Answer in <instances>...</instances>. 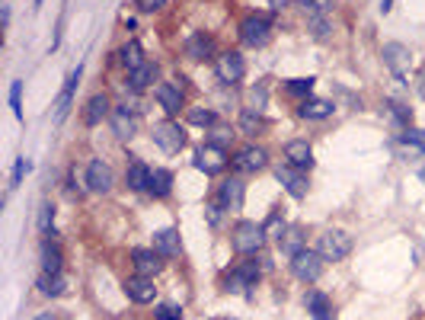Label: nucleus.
Returning <instances> with one entry per match:
<instances>
[{
	"label": "nucleus",
	"mask_w": 425,
	"mask_h": 320,
	"mask_svg": "<svg viewBox=\"0 0 425 320\" xmlns=\"http://www.w3.org/2000/svg\"><path fill=\"white\" fill-rule=\"evenodd\" d=\"M275 177H278V183L288 189L291 199H304V195H307V189H310L307 170H298V167H291V163H282V167L275 170Z\"/></svg>",
	"instance_id": "nucleus-6"
},
{
	"label": "nucleus",
	"mask_w": 425,
	"mask_h": 320,
	"mask_svg": "<svg viewBox=\"0 0 425 320\" xmlns=\"http://www.w3.org/2000/svg\"><path fill=\"white\" fill-rule=\"evenodd\" d=\"M269 3H272V7H275V10H282L284 3H288V0H269Z\"/></svg>",
	"instance_id": "nucleus-48"
},
{
	"label": "nucleus",
	"mask_w": 425,
	"mask_h": 320,
	"mask_svg": "<svg viewBox=\"0 0 425 320\" xmlns=\"http://www.w3.org/2000/svg\"><path fill=\"white\" fill-rule=\"evenodd\" d=\"M243 193H246L243 179L230 177V179H224V183H221L217 202H221V208H224V211H240V208H243Z\"/></svg>",
	"instance_id": "nucleus-13"
},
{
	"label": "nucleus",
	"mask_w": 425,
	"mask_h": 320,
	"mask_svg": "<svg viewBox=\"0 0 425 320\" xmlns=\"http://www.w3.org/2000/svg\"><path fill=\"white\" fill-rule=\"evenodd\" d=\"M269 33H272V19L266 13H250L240 23V42L246 48H262L269 42Z\"/></svg>",
	"instance_id": "nucleus-3"
},
{
	"label": "nucleus",
	"mask_w": 425,
	"mask_h": 320,
	"mask_svg": "<svg viewBox=\"0 0 425 320\" xmlns=\"http://www.w3.org/2000/svg\"><path fill=\"white\" fill-rule=\"evenodd\" d=\"M310 29H314V39H320V42L329 35V23H326V17H310Z\"/></svg>",
	"instance_id": "nucleus-39"
},
{
	"label": "nucleus",
	"mask_w": 425,
	"mask_h": 320,
	"mask_svg": "<svg viewBox=\"0 0 425 320\" xmlns=\"http://www.w3.org/2000/svg\"><path fill=\"white\" fill-rule=\"evenodd\" d=\"M419 179H422V183H425V170H422V173H419Z\"/></svg>",
	"instance_id": "nucleus-50"
},
{
	"label": "nucleus",
	"mask_w": 425,
	"mask_h": 320,
	"mask_svg": "<svg viewBox=\"0 0 425 320\" xmlns=\"http://www.w3.org/2000/svg\"><path fill=\"white\" fill-rule=\"evenodd\" d=\"M154 144L163 154H179L186 148V128L179 122H173V118H167V122L154 125Z\"/></svg>",
	"instance_id": "nucleus-4"
},
{
	"label": "nucleus",
	"mask_w": 425,
	"mask_h": 320,
	"mask_svg": "<svg viewBox=\"0 0 425 320\" xmlns=\"http://www.w3.org/2000/svg\"><path fill=\"white\" fill-rule=\"evenodd\" d=\"M195 167L201 170V173H208V177H215V173H221V170L227 167V154L224 148H217V144H205L199 154H195Z\"/></svg>",
	"instance_id": "nucleus-10"
},
{
	"label": "nucleus",
	"mask_w": 425,
	"mask_h": 320,
	"mask_svg": "<svg viewBox=\"0 0 425 320\" xmlns=\"http://www.w3.org/2000/svg\"><path fill=\"white\" fill-rule=\"evenodd\" d=\"M154 250L160 256H179V234L173 228H163L154 234Z\"/></svg>",
	"instance_id": "nucleus-23"
},
{
	"label": "nucleus",
	"mask_w": 425,
	"mask_h": 320,
	"mask_svg": "<svg viewBox=\"0 0 425 320\" xmlns=\"http://www.w3.org/2000/svg\"><path fill=\"white\" fill-rule=\"evenodd\" d=\"M390 109H393V116L400 118V122H413V112L403 106V103H397V100H390Z\"/></svg>",
	"instance_id": "nucleus-44"
},
{
	"label": "nucleus",
	"mask_w": 425,
	"mask_h": 320,
	"mask_svg": "<svg viewBox=\"0 0 425 320\" xmlns=\"http://www.w3.org/2000/svg\"><path fill=\"white\" fill-rule=\"evenodd\" d=\"M262 231H266V237H275V240H282L288 228H284V218H282V215H278V211H272V215H269V221L262 224Z\"/></svg>",
	"instance_id": "nucleus-35"
},
{
	"label": "nucleus",
	"mask_w": 425,
	"mask_h": 320,
	"mask_svg": "<svg viewBox=\"0 0 425 320\" xmlns=\"http://www.w3.org/2000/svg\"><path fill=\"white\" fill-rule=\"evenodd\" d=\"M300 3H304V10L310 17H326L333 10V0H300Z\"/></svg>",
	"instance_id": "nucleus-36"
},
{
	"label": "nucleus",
	"mask_w": 425,
	"mask_h": 320,
	"mask_svg": "<svg viewBox=\"0 0 425 320\" xmlns=\"http://www.w3.org/2000/svg\"><path fill=\"white\" fill-rule=\"evenodd\" d=\"M29 170H33V160L19 157V160H17V167H13V186H19V179H23L26 173H29Z\"/></svg>",
	"instance_id": "nucleus-41"
},
{
	"label": "nucleus",
	"mask_w": 425,
	"mask_h": 320,
	"mask_svg": "<svg viewBox=\"0 0 425 320\" xmlns=\"http://www.w3.org/2000/svg\"><path fill=\"white\" fill-rule=\"evenodd\" d=\"M35 3H42V0H35Z\"/></svg>",
	"instance_id": "nucleus-51"
},
{
	"label": "nucleus",
	"mask_w": 425,
	"mask_h": 320,
	"mask_svg": "<svg viewBox=\"0 0 425 320\" xmlns=\"http://www.w3.org/2000/svg\"><path fill=\"white\" fill-rule=\"evenodd\" d=\"M259 272H262V266H259L256 260H243L240 266H237L234 272H230V276H227V292H243V288H253L256 285V278H259Z\"/></svg>",
	"instance_id": "nucleus-7"
},
{
	"label": "nucleus",
	"mask_w": 425,
	"mask_h": 320,
	"mask_svg": "<svg viewBox=\"0 0 425 320\" xmlns=\"http://www.w3.org/2000/svg\"><path fill=\"white\" fill-rule=\"evenodd\" d=\"M240 128H243V135H256V132L266 128V122H262V116H259L256 109H243L240 112Z\"/></svg>",
	"instance_id": "nucleus-31"
},
{
	"label": "nucleus",
	"mask_w": 425,
	"mask_h": 320,
	"mask_svg": "<svg viewBox=\"0 0 425 320\" xmlns=\"http://www.w3.org/2000/svg\"><path fill=\"white\" fill-rule=\"evenodd\" d=\"M147 193L154 195V199H167V195L173 193V173H170V170H150Z\"/></svg>",
	"instance_id": "nucleus-22"
},
{
	"label": "nucleus",
	"mask_w": 425,
	"mask_h": 320,
	"mask_svg": "<svg viewBox=\"0 0 425 320\" xmlns=\"http://www.w3.org/2000/svg\"><path fill=\"white\" fill-rule=\"evenodd\" d=\"M304 304H307V314L314 320H333V301H329L320 288H310L307 298H304Z\"/></svg>",
	"instance_id": "nucleus-18"
},
{
	"label": "nucleus",
	"mask_w": 425,
	"mask_h": 320,
	"mask_svg": "<svg viewBox=\"0 0 425 320\" xmlns=\"http://www.w3.org/2000/svg\"><path fill=\"white\" fill-rule=\"evenodd\" d=\"M141 13H157L160 7H167V0H134Z\"/></svg>",
	"instance_id": "nucleus-43"
},
{
	"label": "nucleus",
	"mask_w": 425,
	"mask_h": 320,
	"mask_svg": "<svg viewBox=\"0 0 425 320\" xmlns=\"http://www.w3.org/2000/svg\"><path fill=\"white\" fill-rule=\"evenodd\" d=\"M383 64L393 71V74L400 77H406V71H409V64H413V55H409V48L406 45H400V42H387L383 45Z\"/></svg>",
	"instance_id": "nucleus-12"
},
{
	"label": "nucleus",
	"mask_w": 425,
	"mask_h": 320,
	"mask_svg": "<svg viewBox=\"0 0 425 320\" xmlns=\"http://www.w3.org/2000/svg\"><path fill=\"white\" fill-rule=\"evenodd\" d=\"M317 250L323 253L326 263H339V260H345V256L352 253V237L345 234V231H326V234L320 237Z\"/></svg>",
	"instance_id": "nucleus-5"
},
{
	"label": "nucleus",
	"mask_w": 425,
	"mask_h": 320,
	"mask_svg": "<svg viewBox=\"0 0 425 320\" xmlns=\"http://www.w3.org/2000/svg\"><path fill=\"white\" fill-rule=\"evenodd\" d=\"M189 116V122L192 125H201V128H211L217 122V116H215V109H205V106H195V109H189L186 112Z\"/></svg>",
	"instance_id": "nucleus-33"
},
{
	"label": "nucleus",
	"mask_w": 425,
	"mask_h": 320,
	"mask_svg": "<svg viewBox=\"0 0 425 320\" xmlns=\"http://www.w3.org/2000/svg\"><path fill=\"white\" fill-rule=\"evenodd\" d=\"M19 93H23V84L13 80V84H10V109H13L17 118H23V100H19Z\"/></svg>",
	"instance_id": "nucleus-37"
},
{
	"label": "nucleus",
	"mask_w": 425,
	"mask_h": 320,
	"mask_svg": "<svg viewBox=\"0 0 425 320\" xmlns=\"http://www.w3.org/2000/svg\"><path fill=\"white\" fill-rule=\"evenodd\" d=\"M157 320H183V308L179 304H160L157 311H154Z\"/></svg>",
	"instance_id": "nucleus-38"
},
{
	"label": "nucleus",
	"mask_w": 425,
	"mask_h": 320,
	"mask_svg": "<svg viewBox=\"0 0 425 320\" xmlns=\"http://www.w3.org/2000/svg\"><path fill=\"white\" fill-rule=\"evenodd\" d=\"M125 295L132 298L134 304H150V301H154V295H157L154 278H150V276H132L125 282Z\"/></svg>",
	"instance_id": "nucleus-15"
},
{
	"label": "nucleus",
	"mask_w": 425,
	"mask_h": 320,
	"mask_svg": "<svg viewBox=\"0 0 425 320\" xmlns=\"http://www.w3.org/2000/svg\"><path fill=\"white\" fill-rule=\"evenodd\" d=\"M122 64H125L128 71L141 68V64H144V51H141V45H138V42H128L125 48H122Z\"/></svg>",
	"instance_id": "nucleus-32"
},
{
	"label": "nucleus",
	"mask_w": 425,
	"mask_h": 320,
	"mask_svg": "<svg viewBox=\"0 0 425 320\" xmlns=\"http://www.w3.org/2000/svg\"><path fill=\"white\" fill-rule=\"evenodd\" d=\"M109 116V100H106V96H102V93H96V96H93V100L90 103H87V109H84V122H87V125H100V122H102V118H106Z\"/></svg>",
	"instance_id": "nucleus-24"
},
{
	"label": "nucleus",
	"mask_w": 425,
	"mask_h": 320,
	"mask_svg": "<svg viewBox=\"0 0 425 320\" xmlns=\"http://www.w3.org/2000/svg\"><path fill=\"white\" fill-rule=\"evenodd\" d=\"M132 263H134V272H138V276H150V278L163 269V256H160L157 250H144V247L132 250Z\"/></svg>",
	"instance_id": "nucleus-14"
},
{
	"label": "nucleus",
	"mask_w": 425,
	"mask_h": 320,
	"mask_svg": "<svg viewBox=\"0 0 425 320\" xmlns=\"http://www.w3.org/2000/svg\"><path fill=\"white\" fill-rule=\"evenodd\" d=\"M284 157H288V163L298 167V170L314 167V148H310L307 141H288L284 144Z\"/></svg>",
	"instance_id": "nucleus-17"
},
{
	"label": "nucleus",
	"mask_w": 425,
	"mask_h": 320,
	"mask_svg": "<svg viewBox=\"0 0 425 320\" xmlns=\"http://www.w3.org/2000/svg\"><path fill=\"white\" fill-rule=\"evenodd\" d=\"M154 96H157L160 109L170 112V116H176V112L183 109V87L179 84H160L157 90H154Z\"/></svg>",
	"instance_id": "nucleus-16"
},
{
	"label": "nucleus",
	"mask_w": 425,
	"mask_h": 320,
	"mask_svg": "<svg viewBox=\"0 0 425 320\" xmlns=\"http://www.w3.org/2000/svg\"><path fill=\"white\" fill-rule=\"evenodd\" d=\"M125 179H128V189H134V193H144V189L150 186V167L144 163V160L132 157V160H128Z\"/></svg>",
	"instance_id": "nucleus-20"
},
{
	"label": "nucleus",
	"mask_w": 425,
	"mask_h": 320,
	"mask_svg": "<svg viewBox=\"0 0 425 320\" xmlns=\"http://www.w3.org/2000/svg\"><path fill=\"white\" fill-rule=\"evenodd\" d=\"M157 74H160L157 64H154V61H144L141 68L128 71V84H132V90H147V87L157 80Z\"/></svg>",
	"instance_id": "nucleus-21"
},
{
	"label": "nucleus",
	"mask_w": 425,
	"mask_h": 320,
	"mask_svg": "<svg viewBox=\"0 0 425 320\" xmlns=\"http://www.w3.org/2000/svg\"><path fill=\"white\" fill-rule=\"evenodd\" d=\"M282 244V250L288 253V256H294V253H300L304 250V231L300 228H291V231H284V237L278 240Z\"/></svg>",
	"instance_id": "nucleus-30"
},
{
	"label": "nucleus",
	"mask_w": 425,
	"mask_h": 320,
	"mask_svg": "<svg viewBox=\"0 0 425 320\" xmlns=\"http://www.w3.org/2000/svg\"><path fill=\"white\" fill-rule=\"evenodd\" d=\"M419 90H422V96H425V77H422V87H419Z\"/></svg>",
	"instance_id": "nucleus-49"
},
{
	"label": "nucleus",
	"mask_w": 425,
	"mask_h": 320,
	"mask_svg": "<svg viewBox=\"0 0 425 320\" xmlns=\"http://www.w3.org/2000/svg\"><path fill=\"white\" fill-rule=\"evenodd\" d=\"M262 244H266V231H262V224H256V221H240L234 228V234H230V247H234V253H240V256L259 253Z\"/></svg>",
	"instance_id": "nucleus-1"
},
{
	"label": "nucleus",
	"mask_w": 425,
	"mask_h": 320,
	"mask_svg": "<svg viewBox=\"0 0 425 320\" xmlns=\"http://www.w3.org/2000/svg\"><path fill=\"white\" fill-rule=\"evenodd\" d=\"M266 163H269L266 148H256V144H246V148H240L234 154V167L243 170V173H259V170H266Z\"/></svg>",
	"instance_id": "nucleus-9"
},
{
	"label": "nucleus",
	"mask_w": 425,
	"mask_h": 320,
	"mask_svg": "<svg viewBox=\"0 0 425 320\" xmlns=\"http://www.w3.org/2000/svg\"><path fill=\"white\" fill-rule=\"evenodd\" d=\"M39 292L42 295H51V298H58V295H64V288H67V282H64V276H51V272H42L39 276Z\"/></svg>",
	"instance_id": "nucleus-28"
},
{
	"label": "nucleus",
	"mask_w": 425,
	"mask_h": 320,
	"mask_svg": "<svg viewBox=\"0 0 425 320\" xmlns=\"http://www.w3.org/2000/svg\"><path fill=\"white\" fill-rule=\"evenodd\" d=\"M333 103H326V100H304L300 103V109L298 116L300 118H326V116H333Z\"/></svg>",
	"instance_id": "nucleus-26"
},
{
	"label": "nucleus",
	"mask_w": 425,
	"mask_h": 320,
	"mask_svg": "<svg viewBox=\"0 0 425 320\" xmlns=\"http://www.w3.org/2000/svg\"><path fill=\"white\" fill-rule=\"evenodd\" d=\"M217 77L224 80V84H240L243 74H246V64H243V55L240 51H224L221 58H217Z\"/></svg>",
	"instance_id": "nucleus-8"
},
{
	"label": "nucleus",
	"mask_w": 425,
	"mask_h": 320,
	"mask_svg": "<svg viewBox=\"0 0 425 320\" xmlns=\"http://www.w3.org/2000/svg\"><path fill=\"white\" fill-rule=\"evenodd\" d=\"M205 211H208V221L217 228V224H221V211H224V208H221V202H217V205H208Z\"/></svg>",
	"instance_id": "nucleus-45"
},
{
	"label": "nucleus",
	"mask_w": 425,
	"mask_h": 320,
	"mask_svg": "<svg viewBox=\"0 0 425 320\" xmlns=\"http://www.w3.org/2000/svg\"><path fill=\"white\" fill-rule=\"evenodd\" d=\"M42 272L61 276V250H58V244H51V240L42 244Z\"/></svg>",
	"instance_id": "nucleus-27"
},
{
	"label": "nucleus",
	"mask_w": 425,
	"mask_h": 320,
	"mask_svg": "<svg viewBox=\"0 0 425 320\" xmlns=\"http://www.w3.org/2000/svg\"><path fill=\"white\" fill-rule=\"evenodd\" d=\"M266 93H269L266 84H259V87H253V90H250V100H253V109H256V112L266 106Z\"/></svg>",
	"instance_id": "nucleus-40"
},
{
	"label": "nucleus",
	"mask_w": 425,
	"mask_h": 320,
	"mask_svg": "<svg viewBox=\"0 0 425 320\" xmlns=\"http://www.w3.org/2000/svg\"><path fill=\"white\" fill-rule=\"evenodd\" d=\"M323 266H326V260L320 250H307V247H304L300 253L291 256V272L300 282H317V278L323 276Z\"/></svg>",
	"instance_id": "nucleus-2"
},
{
	"label": "nucleus",
	"mask_w": 425,
	"mask_h": 320,
	"mask_svg": "<svg viewBox=\"0 0 425 320\" xmlns=\"http://www.w3.org/2000/svg\"><path fill=\"white\" fill-rule=\"evenodd\" d=\"M112 128H116L118 138H132L134 135V118L128 116V106H122V109L112 112Z\"/></svg>",
	"instance_id": "nucleus-29"
},
{
	"label": "nucleus",
	"mask_w": 425,
	"mask_h": 320,
	"mask_svg": "<svg viewBox=\"0 0 425 320\" xmlns=\"http://www.w3.org/2000/svg\"><path fill=\"white\" fill-rule=\"evenodd\" d=\"M77 84H80V68L74 71V74L67 77V84H64V93L58 96V106H55V118H64L67 116V109H71V100H74V90H77Z\"/></svg>",
	"instance_id": "nucleus-25"
},
{
	"label": "nucleus",
	"mask_w": 425,
	"mask_h": 320,
	"mask_svg": "<svg viewBox=\"0 0 425 320\" xmlns=\"http://www.w3.org/2000/svg\"><path fill=\"white\" fill-rule=\"evenodd\" d=\"M314 84H317L314 77H298V80H288V84H284V93H288V96H307V93L314 90Z\"/></svg>",
	"instance_id": "nucleus-34"
},
{
	"label": "nucleus",
	"mask_w": 425,
	"mask_h": 320,
	"mask_svg": "<svg viewBox=\"0 0 425 320\" xmlns=\"http://www.w3.org/2000/svg\"><path fill=\"white\" fill-rule=\"evenodd\" d=\"M51 221H55V208H51V205H42V211H39V231H48Z\"/></svg>",
	"instance_id": "nucleus-42"
},
{
	"label": "nucleus",
	"mask_w": 425,
	"mask_h": 320,
	"mask_svg": "<svg viewBox=\"0 0 425 320\" xmlns=\"http://www.w3.org/2000/svg\"><path fill=\"white\" fill-rule=\"evenodd\" d=\"M35 320H64V317H61L58 311H45V314H39V317H35Z\"/></svg>",
	"instance_id": "nucleus-47"
},
{
	"label": "nucleus",
	"mask_w": 425,
	"mask_h": 320,
	"mask_svg": "<svg viewBox=\"0 0 425 320\" xmlns=\"http://www.w3.org/2000/svg\"><path fill=\"white\" fill-rule=\"evenodd\" d=\"M227 141H230V132H224V128H215V138H211V144H217V148H224Z\"/></svg>",
	"instance_id": "nucleus-46"
},
{
	"label": "nucleus",
	"mask_w": 425,
	"mask_h": 320,
	"mask_svg": "<svg viewBox=\"0 0 425 320\" xmlns=\"http://www.w3.org/2000/svg\"><path fill=\"white\" fill-rule=\"evenodd\" d=\"M186 55H189L192 61H205L215 55V39L205 33H192L189 39H186Z\"/></svg>",
	"instance_id": "nucleus-19"
},
{
	"label": "nucleus",
	"mask_w": 425,
	"mask_h": 320,
	"mask_svg": "<svg viewBox=\"0 0 425 320\" xmlns=\"http://www.w3.org/2000/svg\"><path fill=\"white\" fill-rule=\"evenodd\" d=\"M116 177H112V167H109L106 160H90V167H87V186H90L93 193L106 195L112 189Z\"/></svg>",
	"instance_id": "nucleus-11"
}]
</instances>
